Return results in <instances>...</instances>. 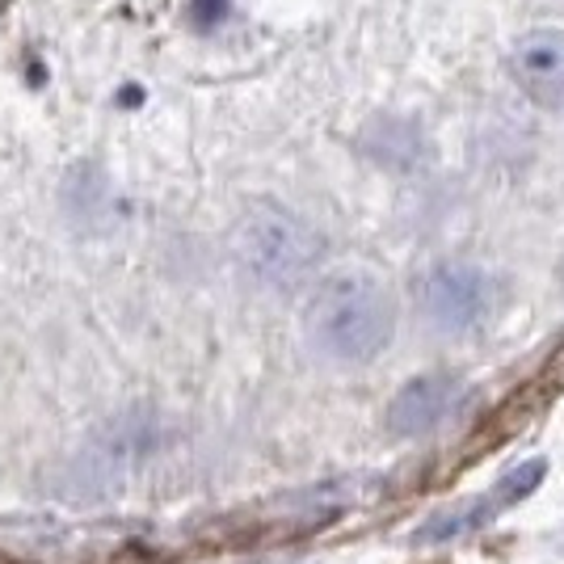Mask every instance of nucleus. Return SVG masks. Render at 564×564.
Returning <instances> with one entry per match:
<instances>
[{"label": "nucleus", "mask_w": 564, "mask_h": 564, "mask_svg": "<svg viewBox=\"0 0 564 564\" xmlns=\"http://www.w3.org/2000/svg\"><path fill=\"white\" fill-rule=\"evenodd\" d=\"M397 333V304L388 286L362 270L329 274L304 307L307 346L333 367H367Z\"/></svg>", "instance_id": "f257e3e1"}, {"label": "nucleus", "mask_w": 564, "mask_h": 564, "mask_svg": "<svg viewBox=\"0 0 564 564\" xmlns=\"http://www.w3.org/2000/svg\"><path fill=\"white\" fill-rule=\"evenodd\" d=\"M232 258L253 286L282 295L316 274V265L325 258V236L304 215L286 212L279 203H253L236 219Z\"/></svg>", "instance_id": "f03ea898"}, {"label": "nucleus", "mask_w": 564, "mask_h": 564, "mask_svg": "<svg viewBox=\"0 0 564 564\" xmlns=\"http://www.w3.org/2000/svg\"><path fill=\"white\" fill-rule=\"evenodd\" d=\"M417 312L438 337H464L497 312V279L471 261H443L417 282Z\"/></svg>", "instance_id": "7ed1b4c3"}, {"label": "nucleus", "mask_w": 564, "mask_h": 564, "mask_svg": "<svg viewBox=\"0 0 564 564\" xmlns=\"http://www.w3.org/2000/svg\"><path fill=\"white\" fill-rule=\"evenodd\" d=\"M510 76L535 106L564 115V34L531 30L510 47Z\"/></svg>", "instance_id": "20e7f679"}, {"label": "nucleus", "mask_w": 564, "mask_h": 564, "mask_svg": "<svg viewBox=\"0 0 564 564\" xmlns=\"http://www.w3.org/2000/svg\"><path fill=\"white\" fill-rule=\"evenodd\" d=\"M459 397H464V388H459V379L451 376L409 379L388 404V430L400 434V438H422V434L447 422Z\"/></svg>", "instance_id": "39448f33"}, {"label": "nucleus", "mask_w": 564, "mask_h": 564, "mask_svg": "<svg viewBox=\"0 0 564 564\" xmlns=\"http://www.w3.org/2000/svg\"><path fill=\"white\" fill-rule=\"evenodd\" d=\"M543 476V464H531V468H518L510 471L501 485L494 489V497H485V501H476V506H468L464 514H451V518H438L430 531H425L422 540H451V535H464V531H476V527H485L489 518H497L501 510H510L514 501H522V497L531 494L535 485H540Z\"/></svg>", "instance_id": "423d86ee"}]
</instances>
